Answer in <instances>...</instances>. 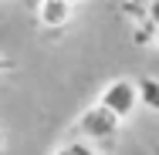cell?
Instances as JSON below:
<instances>
[{
    "mask_svg": "<svg viewBox=\"0 0 159 155\" xmlns=\"http://www.w3.org/2000/svg\"><path fill=\"white\" fill-rule=\"evenodd\" d=\"M119 128H122V118H119L115 111H108L105 105H88V108L78 115V131H81V138L92 142V145L115 138Z\"/></svg>",
    "mask_w": 159,
    "mask_h": 155,
    "instance_id": "cell-1",
    "label": "cell"
},
{
    "mask_svg": "<svg viewBox=\"0 0 159 155\" xmlns=\"http://www.w3.org/2000/svg\"><path fill=\"white\" fill-rule=\"evenodd\" d=\"M98 105H105L108 111H115L122 122H125L129 115L142 105L139 101V81H129V78H115V81H108L102 94H98Z\"/></svg>",
    "mask_w": 159,
    "mask_h": 155,
    "instance_id": "cell-2",
    "label": "cell"
},
{
    "mask_svg": "<svg viewBox=\"0 0 159 155\" xmlns=\"http://www.w3.org/2000/svg\"><path fill=\"white\" fill-rule=\"evenodd\" d=\"M71 14H75V3L71 0H41L37 3V20L44 24V27H64L68 20H71Z\"/></svg>",
    "mask_w": 159,
    "mask_h": 155,
    "instance_id": "cell-3",
    "label": "cell"
},
{
    "mask_svg": "<svg viewBox=\"0 0 159 155\" xmlns=\"http://www.w3.org/2000/svg\"><path fill=\"white\" fill-rule=\"evenodd\" d=\"M156 34H159V27L152 20H139V24H132V44L149 47V44H156Z\"/></svg>",
    "mask_w": 159,
    "mask_h": 155,
    "instance_id": "cell-4",
    "label": "cell"
},
{
    "mask_svg": "<svg viewBox=\"0 0 159 155\" xmlns=\"http://www.w3.org/2000/svg\"><path fill=\"white\" fill-rule=\"evenodd\" d=\"M54 155H108V152L92 145V142H85V138H78V142H64L61 149H54Z\"/></svg>",
    "mask_w": 159,
    "mask_h": 155,
    "instance_id": "cell-5",
    "label": "cell"
},
{
    "mask_svg": "<svg viewBox=\"0 0 159 155\" xmlns=\"http://www.w3.org/2000/svg\"><path fill=\"white\" fill-rule=\"evenodd\" d=\"M139 101H142L146 108L159 111V81L156 78H142V81H139Z\"/></svg>",
    "mask_w": 159,
    "mask_h": 155,
    "instance_id": "cell-6",
    "label": "cell"
},
{
    "mask_svg": "<svg viewBox=\"0 0 159 155\" xmlns=\"http://www.w3.org/2000/svg\"><path fill=\"white\" fill-rule=\"evenodd\" d=\"M149 3H152V0H119V7H122L129 17H132V24L149 20Z\"/></svg>",
    "mask_w": 159,
    "mask_h": 155,
    "instance_id": "cell-7",
    "label": "cell"
},
{
    "mask_svg": "<svg viewBox=\"0 0 159 155\" xmlns=\"http://www.w3.org/2000/svg\"><path fill=\"white\" fill-rule=\"evenodd\" d=\"M149 20L159 27V0H152V3H149Z\"/></svg>",
    "mask_w": 159,
    "mask_h": 155,
    "instance_id": "cell-8",
    "label": "cell"
},
{
    "mask_svg": "<svg viewBox=\"0 0 159 155\" xmlns=\"http://www.w3.org/2000/svg\"><path fill=\"white\" fill-rule=\"evenodd\" d=\"M7 67H10V61H7V58H0V71H7Z\"/></svg>",
    "mask_w": 159,
    "mask_h": 155,
    "instance_id": "cell-9",
    "label": "cell"
},
{
    "mask_svg": "<svg viewBox=\"0 0 159 155\" xmlns=\"http://www.w3.org/2000/svg\"><path fill=\"white\" fill-rule=\"evenodd\" d=\"M0 149H3V131H0Z\"/></svg>",
    "mask_w": 159,
    "mask_h": 155,
    "instance_id": "cell-10",
    "label": "cell"
},
{
    "mask_svg": "<svg viewBox=\"0 0 159 155\" xmlns=\"http://www.w3.org/2000/svg\"><path fill=\"white\" fill-rule=\"evenodd\" d=\"M156 47H159V34H156Z\"/></svg>",
    "mask_w": 159,
    "mask_h": 155,
    "instance_id": "cell-11",
    "label": "cell"
},
{
    "mask_svg": "<svg viewBox=\"0 0 159 155\" xmlns=\"http://www.w3.org/2000/svg\"><path fill=\"white\" fill-rule=\"evenodd\" d=\"M71 3H78V0H71Z\"/></svg>",
    "mask_w": 159,
    "mask_h": 155,
    "instance_id": "cell-12",
    "label": "cell"
}]
</instances>
